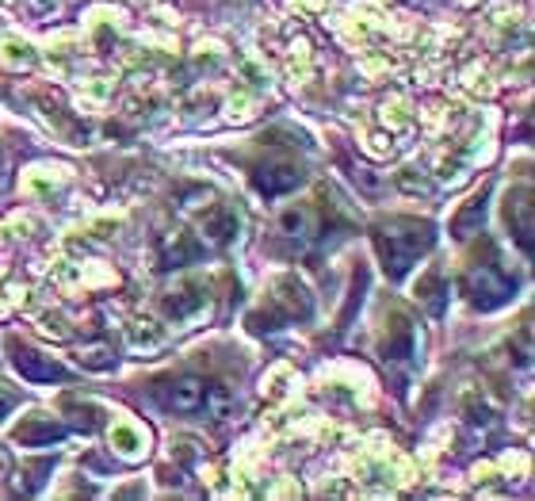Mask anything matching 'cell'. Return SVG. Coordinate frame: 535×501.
<instances>
[{"label": "cell", "mask_w": 535, "mask_h": 501, "mask_svg": "<svg viewBox=\"0 0 535 501\" xmlns=\"http://www.w3.org/2000/svg\"><path fill=\"white\" fill-rule=\"evenodd\" d=\"M440 291H444V284H440V276H436V272H428L425 280L417 284V299H425V303L440 306Z\"/></svg>", "instance_id": "obj_16"}, {"label": "cell", "mask_w": 535, "mask_h": 501, "mask_svg": "<svg viewBox=\"0 0 535 501\" xmlns=\"http://www.w3.org/2000/svg\"><path fill=\"white\" fill-rule=\"evenodd\" d=\"M237 230H241V215H237L234 207H226V203L211 207L207 218H203V234H207V241H214V245H230V241L237 238Z\"/></svg>", "instance_id": "obj_8"}, {"label": "cell", "mask_w": 535, "mask_h": 501, "mask_svg": "<svg viewBox=\"0 0 535 501\" xmlns=\"http://www.w3.org/2000/svg\"><path fill=\"white\" fill-rule=\"evenodd\" d=\"M161 306H165V314H169L172 322H192L195 314L207 310V291L199 284H180L176 291H169L161 299Z\"/></svg>", "instance_id": "obj_5"}, {"label": "cell", "mask_w": 535, "mask_h": 501, "mask_svg": "<svg viewBox=\"0 0 535 501\" xmlns=\"http://www.w3.org/2000/svg\"><path fill=\"white\" fill-rule=\"evenodd\" d=\"M417 352V329L409 318L394 314V326L386 322V337H383V356L386 360H409Z\"/></svg>", "instance_id": "obj_7"}, {"label": "cell", "mask_w": 535, "mask_h": 501, "mask_svg": "<svg viewBox=\"0 0 535 501\" xmlns=\"http://www.w3.org/2000/svg\"><path fill=\"white\" fill-rule=\"evenodd\" d=\"M111 444L119 448V456L138 459V456H142V448H146V436H142V429H138V425L123 421V425H115V429H111Z\"/></svg>", "instance_id": "obj_11"}, {"label": "cell", "mask_w": 535, "mask_h": 501, "mask_svg": "<svg viewBox=\"0 0 535 501\" xmlns=\"http://www.w3.org/2000/svg\"><path fill=\"white\" fill-rule=\"evenodd\" d=\"M199 257V245H195L188 234H176V241H172V249H169V261L172 264H188Z\"/></svg>", "instance_id": "obj_15"}, {"label": "cell", "mask_w": 535, "mask_h": 501, "mask_svg": "<svg viewBox=\"0 0 535 501\" xmlns=\"http://www.w3.org/2000/svg\"><path fill=\"white\" fill-rule=\"evenodd\" d=\"M513 276H509V268L501 261H486V264H474L471 272H467V280H463V291H467V299H471L478 310H497V306L509 303V295H513Z\"/></svg>", "instance_id": "obj_2"}, {"label": "cell", "mask_w": 535, "mask_h": 501, "mask_svg": "<svg viewBox=\"0 0 535 501\" xmlns=\"http://www.w3.org/2000/svg\"><path fill=\"white\" fill-rule=\"evenodd\" d=\"M283 230H287V234H306V230H310V215H306V211H287V215H283Z\"/></svg>", "instance_id": "obj_17"}, {"label": "cell", "mask_w": 535, "mask_h": 501, "mask_svg": "<svg viewBox=\"0 0 535 501\" xmlns=\"http://www.w3.org/2000/svg\"><path fill=\"white\" fill-rule=\"evenodd\" d=\"M276 303L287 310V318H310V295H306V287L295 280V276H283L276 284Z\"/></svg>", "instance_id": "obj_10"}, {"label": "cell", "mask_w": 535, "mask_h": 501, "mask_svg": "<svg viewBox=\"0 0 535 501\" xmlns=\"http://www.w3.org/2000/svg\"><path fill=\"white\" fill-rule=\"evenodd\" d=\"M161 398H165V406L176 410V414H199L203 410V398H207V383L195 379V375H180V379H169L161 387Z\"/></svg>", "instance_id": "obj_3"}, {"label": "cell", "mask_w": 535, "mask_h": 501, "mask_svg": "<svg viewBox=\"0 0 535 501\" xmlns=\"http://www.w3.org/2000/svg\"><path fill=\"white\" fill-rule=\"evenodd\" d=\"M65 436V429L54 421V417H23L20 425H16V440H20L23 448H43V444H58Z\"/></svg>", "instance_id": "obj_6"}, {"label": "cell", "mask_w": 535, "mask_h": 501, "mask_svg": "<svg viewBox=\"0 0 535 501\" xmlns=\"http://www.w3.org/2000/svg\"><path fill=\"white\" fill-rule=\"evenodd\" d=\"M31 62H35V54H31L27 43H4V66L8 69H27Z\"/></svg>", "instance_id": "obj_14"}, {"label": "cell", "mask_w": 535, "mask_h": 501, "mask_svg": "<svg viewBox=\"0 0 535 501\" xmlns=\"http://www.w3.org/2000/svg\"><path fill=\"white\" fill-rule=\"evenodd\" d=\"M16 402H20L16 394L4 391V387H0V421H4V414H8V410H16Z\"/></svg>", "instance_id": "obj_18"}, {"label": "cell", "mask_w": 535, "mask_h": 501, "mask_svg": "<svg viewBox=\"0 0 535 501\" xmlns=\"http://www.w3.org/2000/svg\"><path fill=\"white\" fill-rule=\"evenodd\" d=\"M375 245H379V257H383L386 272L390 276H402L409 264L432 245V230H428L425 222H417V218H394V222L379 226Z\"/></svg>", "instance_id": "obj_1"}, {"label": "cell", "mask_w": 535, "mask_h": 501, "mask_svg": "<svg viewBox=\"0 0 535 501\" xmlns=\"http://www.w3.org/2000/svg\"><path fill=\"white\" fill-rule=\"evenodd\" d=\"M16 368H20L23 379H31V383H54V379H65V368L62 364H54V360H46L39 352L31 349H16Z\"/></svg>", "instance_id": "obj_9"}, {"label": "cell", "mask_w": 535, "mask_h": 501, "mask_svg": "<svg viewBox=\"0 0 535 501\" xmlns=\"http://www.w3.org/2000/svg\"><path fill=\"white\" fill-rule=\"evenodd\" d=\"M130 345L134 349H161L165 345V329L157 326V322H138V326H130Z\"/></svg>", "instance_id": "obj_12"}, {"label": "cell", "mask_w": 535, "mask_h": 501, "mask_svg": "<svg viewBox=\"0 0 535 501\" xmlns=\"http://www.w3.org/2000/svg\"><path fill=\"white\" fill-rule=\"evenodd\" d=\"M482 215H486V192H478V196H474L471 203H467V207L455 215V234H459V238H467V230H471V226H478V222H482Z\"/></svg>", "instance_id": "obj_13"}, {"label": "cell", "mask_w": 535, "mask_h": 501, "mask_svg": "<svg viewBox=\"0 0 535 501\" xmlns=\"http://www.w3.org/2000/svg\"><path fill=\"white\" fill-rule=\"evenodd\" d=\"M253 180H257L260 196H283V192H291V188H299L302 184V169L299 165H291V161H268V165H260L257 173H253Z\"/></svg>", "instance_id": "obj_4"}]
</instances>
